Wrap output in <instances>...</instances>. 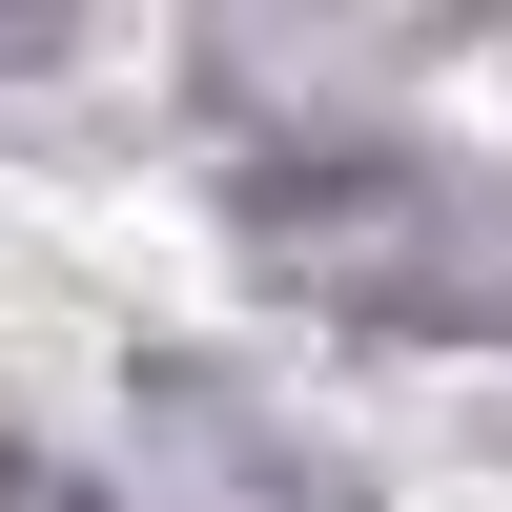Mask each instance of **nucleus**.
<instances>
[{
  "instance_id": "nucleus-2",
  "label": "nucleus",
  "mask_w": 512,
  "mask_h": 512,
  "mask_svg": "<svg viewBox=\"0 0 512 512\" xmlns=\"http://www.w3.org/2000/svg\"><path fill=\"white\" fill-rule=\"evenodd\" d=\"M41 41H62V0H0V62H41Z\"/></svg>"
},
{
  "instance_id": "nucleus-1",
  "label": "nucleus",
  "mask_w": 512,
  "mask_h": 512,
  "mask_svg": "<svg viewBox=\"0 0 512 512\" xmlns=\"http://www.w3.org/2000/svg\"><path fill=\"white\" fill-rule=\"evenodd\" d=\"M0 512H103V492H82L62 451H21V431H0Z\"/></svg>"
}]
</instances>
